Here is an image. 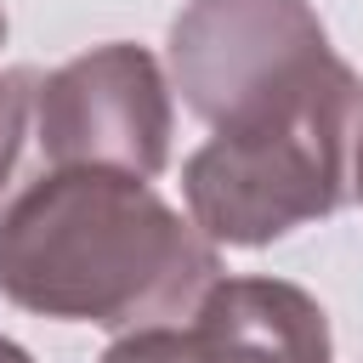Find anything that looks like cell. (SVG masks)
<instances>
[{
    "label": "cell",
    "instance_id": "6da1fadb",
    "mask_svg": "<svg viewBox=\"0 0 363 363\" xmlns=\"http://www.w3.org/2000/svg\"><path fill=\"white\" fill-rule=\"evenodd\" d=\"M216 284V250L130 170L57 164L0 216V295L62 323H176Z\"/></svg>",
    "mask_w": 363,
    "mask_h": 363
},
{
    "label": "cell",
    "instance_id": "7a4b0ae2",
    "mask_svg": "<svg viewBox=\"0 0 363 363\" xmlns=\"http://www.w3.org/2000/svg\"><path fill=\"white\" fill-rule=\"evenodd\" d=\"M216 136L187 159L193 221L216 244H272L346 199V142L363 125V85L312 40L238 85L210 119Z\"/></svg>",
    "mask_w": 363,
    "mask_h": 363
},
{
    "label": "cell",
    "instance_id": "3957f363",
    "mask_svg": "<svg viewBox=\"0 0 363 363\" xmlns=\"http://www.w3.org/2000/svg\"><path fill=\"white\" fill-rule=\"evenodd\" d=\"M40 147L51 164H108L159 176L170 153V102L142 45H102L40 85Z\"/></svg>",
    "mask_w": 363,
    "mask_h": 363
},
{
    "label": "cell",
    "instance_id": "52a82bcc",
    "mask_svg": "<svg viewBox=\"0 0 363 363\" xmlns=\"http://www.w3.org/2000/svg\"><path fill=\"white\" fill-rule=\"evenodd\" d=\"M0 363H28V352H23L17 340H6V335H0Z\"/></svg>",
    "mask_w": 363,
    "mask_h": 363
},
{
    "label": "cell",
    "instance_id": "8992f818",
    "mask_svg": "<svg viewBox=\"0 0 363 363\" xmlns=\"http://www.w3.org/2000/svg\"><path fill=\"white\" fill-rule=\"evenodd\" d=\"M102 363H199V346H193V329L176 335V329L153 323V329H136L130 340H119Z\"/></svg>",
    "mask_w": 363,
    "mask_h": 363
},
{
    "label": "cell",
    "instance_id": "ba28073f",
    "mask_svg": "<svg viewBox=\"0 0 363 363\" xmlns=\"http://www.w3.org/2000/svg\"><path fill=\"white\" fill-rule=\"evenodd\" d=\"M357 193H363V125H357Z\"/></svg>",
    "mask_w": 363,
    "mask_h": 363
},
{
    "label": "cell",
    "instance_id": "9c48e42d",
    "mask_svg": "<svg viewBox=\"0 0 363 363\" xmlns=\"http://www.w3.org/2000/svg\"><path fill=\"white\" fill-rule=\"evenodd\" d=\"M0 40H6V17H0Z\"/></svg>",
    "mask_w": 363,
    "mask_h": 363
},
{
    "label": "cell",
    "instance_id": "5b68a950",
    "mask_svg": "<svg viewBox=\"0 0 363 363\" xmlns=\"http://www.w3.org/2000/svg\"><path fill=\"white\" fill-rule=\"evenodd\" d=\"M34 74L28 68H11L0 74V187L17 164V147H23V130H28V102H34Z\"/></svg>",
    "mask_w": 363,
    "mask_h": 363
},
{
    "label": "cell",
    "instance_id": "277c9868",
    "mask_svg": "<svg viewBox=\"0 0 363 363\" xmlns=\"http://www.w3.org/2000/svg\"><path fill=\"white\" fill-rule=\"evenodd\" d=\"M199 363H329L323 306L278 278H227L193 312Z\"/></svg>",
    "mask_w": 363,
    "mask_h": 363
}]
</instances>
